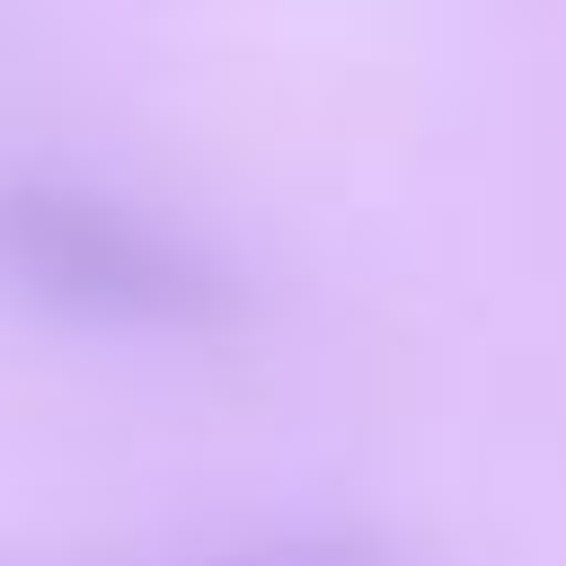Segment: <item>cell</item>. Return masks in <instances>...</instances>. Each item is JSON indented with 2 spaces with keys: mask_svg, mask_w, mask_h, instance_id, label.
Returning a JSON list of instances; mask_svg holds the SVG:
<instances>
[{
  "mask_svg": "<svg viewBox=\"0 0 566 566\" xmlns=\"http://www.w3.org/2000/svg\"><path fill=\"white\" fill-rule=\"evenodd\" d=\"M0 292L97 336H221L248 318L212 239L62 168H0Z\"/></svg>",
  "mask_w": 566,
  "mask_h": 566,
  "instance_id": "1",
  "label": "cell"
},
{
  "mask_svg": "<svg viewBox=\"0 0 566 566\" xmlns=\"http://www.w3.org/2000/svg\"><path fill=\"white\" fill-rule=\"evenodd\" d=\"M212 566H398V557L363 531H283V539H248Z\"/></svg>",
  "mask_w": 566,
  "mask_h": 566,
  "instance_id": "2",
  "label": "cell"
}]
</instances>
